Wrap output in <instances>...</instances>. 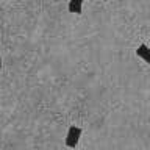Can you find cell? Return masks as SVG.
<instances>
[{"mask_svg": "<svg viewBox=\"0 0 150 150\" xmlns=\"http://www.w3.org/2000/svg\"><path fill=\"white\" fill-rule=\"evenodd\" d=\"M0 67H2V55H0Z\"/></svg>", "mask_w": 150, "mask_h": 150, "instance_id": "277c9868", "label": "cell"}, {"mask_svg": "<svg viewBox=\"0 0 150 150\" xmlns=\"http://www.w3.org/2000/svg\"><path fill=\"white\" fill-rule=\"evenodd\" d=\"M80 136H81V128L77 125H70L67 130V134H66V145L70 149H75L78 145Z\"/></svg>", "mask_w": 150, "mask_h": 150, "instance_id": "6da1fadb", "label": "cell"}, {"mask_svg": "<svg viewBox=\"0 0 150 150\" xmlns=\"http://www.w3.org/2000/svg\"><path fill=\"white\" fill-rule=\"evenodd\" d=\"M136 55H138L141 59H144L147 64H150V47L147 44H141L138 49H136Z\"/></svg>", "mask_w": 150, "mask_h": 150, "instance_id": "7a4b0ae2", "label": "cell"}, {"mask_svg": "<svg viewBox=\"0 0 150 150\" xmlns=\"http://www.w3.org/2000/svg\"><path fill=\"white\" fill-rule=\"evenodd\" d=\"M69 13L81 14L83 11V0H69Z\"/></svg>", "mask_w": 150, "mask_h": 150, "instance_id": "3957f363", "label": "cell"}]
</instances>
